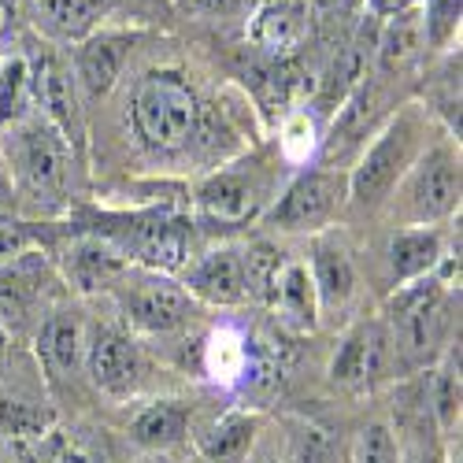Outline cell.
Returning a JSON list of instances; mask_svg holds the SVG:
<instances>
[{"instance_id":"26","label":"cell","mask_w":463,"mask_h":463,"mask_svg":"<svg viewBox=\"0 0 463 463\" xmlns=\"http://www.w3.org/2000/svg\"><path fill=\"white\" fill-rule=\"evenodd\" d=\"M282 252L267 241H256L249 249H241V267H245V289H249V300H260V304H271L275 300V286H279V275H282Z\"/></svg>"},{"instance_id":"39","label":"cell","mask_w":463,"mask_h":463,"mask_svg":"<svg viewBox=\"0 0 463 463\" xmlns=\"http://www.w3.org/2000/svg\"><path fill=\"white\" fill-rule=\"evenodd\" d=\"M0 23H5V0H0Z\"/></svg>"},{"instance_id":"18","label":"cell","mask_w":463,"mask_h":463,"mask_svg":"<svg viewBox=\"0 0 463 463\" xmlns=\"http://www.w3.org/2000/svg\"><path fill=\"white\" fill-rule=\"evenodd\" d=\"M86 356V330L74 312H52L37 330V360L45 364L49 378H67Z\"/></svg>"},{"instance_id":"33","label":"cell","mask_w":463,"mask_h":463,"mask_svg":"<svg viewBox=\"0 0 463 463\" xmlns=\"http://www.w3.org/2000/svg\"><path fill=\"white\" fill-rule=\"evenodd\" d=\"M5 422L12 427V434H19V438H33V434H45L52 419L42 415V411H33V408L12 404V408H5Z\"/></svg>"},{"instance_id":"35","label":"cell","mask_w":463,"mask_h":463,"mask_svg":"<svg viewBox=\"0 0 463 463\" xmlns=\"http://www.w3.org/2000/svg\"><path fill=\"white\" fill-rule=\"evenodd\" d=\"M419 0H367V8L374 19H390V15H401V12H411Z\"/></svg>"},{"instance_id":"24","label":"cell","mask_w":463,"mask_h":463,"mask_svg":"<svg viewBox=\"0 0 463 463\" xmlns=\"http://www.w3.org/2000/svg\"><path fill=\"white\" fill-rule=\"evenodd\" d=\"M33 115V86L26 56L0 60V130H8Z\"/></svg>"},{"instance_id":"12","label":"cell","mask_w":463,"mask_h":463,"mask_svg":"<svg viewBox=\"0 0 463 463\" xmlns=\"http://www.w3.org/2000/svg\"><path fill=\"white\" fill-rule=\"evenodd\" d=\"M182 289L197 300V304H212V307H238L249 300L245 289V267H241V249H212L201 260H193L182 275Z\"/></svg>"},{"instance_id":"21","label":"cell","mask_w":463,"mask_h":463,"mask_svg":"<svg viewBox=\"0 0 463 463\" xmlns=\"http://www.w3.org/2000/svg\"><path fill=\"white\" fill-rule=\"evenodd\" d=\"M271 307H279V312H282L289 323H297V326H304V330L316 326V319H319V300H316L312 275H307V263H300V260L282 263V275H279Z\"/></svg>"},{"instance_id":"28","label":"cell","mask_w":463,"mask_h":463,"mask_svg":"<svg viewBox=\"0 0 463 463\" xmlns=\"http://www.w3.org/2000/svg\"><path fill=\"white\" fill-rule=\"evenodd\" d=\"M430 404L438 415V427L449 434L459 419V345L445 353L441 367L430 378Z\"/></svg>"},{"instance_id":"40","label":"cell","mask_w":463,"mask_h":463,"mask_svg":"<svg viewBox=\"0 0 463 463\" xmlns=\"http://www.w3.org/2000/svg\"><path fill=\"white\" fill-rule=\"evenodd\" d=\"M267 463H286V459H267Z\"/></svg>"},{"instance_id":"9","label":"cell","mask_w":463,"mask_h":463,"mask_svg":"<svg viewBox=\"0 0 463 463\" xmlns=\"http://www.w3.org/2000/svg\"><path fill=\"white\" fill-rule=\"evenodd\" d=\"M86 371L97 390H104L115 401L134 397L145 385V356L137 341L115 326H97L86 337Z\"/></svg>"},{"instance_id":"31","label":"cell","mask_w":463,"mask_h":463,"mask_svg":"<svg viewBox=\"0 0 463 463\" xmlns=\"http://www.w3.org/2000/svg\"><path fill=\"white\" fill-rule=\"evenodd\" d=\"M353 459L356 463H404L401 459V445H397V438L390 434L385 422H371V427L360 430Z\"/></svg>"},{"instance_id":"11","label":"cell","mask_w":463,"mask_h":463,"mask_svg":"<svg viewBox=\"0 0 463 463\" xmlns=\"http://www.w3.org/2000/svg\"><path fill=\"white\" fill-rule=\"evenodd\" d=\"M312 30L307 0H263L249 19V45L267 60H289Z\"/></svg>"},{"instance_id":"17","label":"cell","mask_w":463,"mask_h":463,"mask_svg":"<svg viewBox=\"0 0 463 463\" xmlns=\"http://www.w3.org/2000/svg\"><path fill=\"white\" fill-rule=\"evenodd\" d=\"M441 260H445V245L438 226H404L390 238V271L397 286L434 275Z\"/></svg>"},{"instance_id":"8","label":"cell","mask_w":463,"mask_h":463,"mask_svg":"<svg viewBox=\"0 0 463 463\" xmlns=\"http://www.w3.org/2000/svg\"><path fill=\"white\" fill-rule=\"evenodd\" d=\"M345 197L349 189L334 171H300L267 212V222L279 230H323L341 212Z\"/></svg>"},{"instance_id":"10","label":"cell","mask_w":463,"mask_h":463,"mask_svg":"<svg viewBox=\"0 0 463 463\" xmlns=\"http://www.w3.org/2000/svg\"><path fill=\"white\" fill-rule=\"evenodd\" d=\"M30 63V86H33V104L42 108V119H49L63 137L67 145L82 141V108H79V82H74V71L71 63L45 49L37 52Z\"/></svg>"},{"instance_id":"41","label":"cell","mask_w":463,"mask_h":463,"mask_svg":"<svg viewBox=\"0 0 463 463\" xmlns=\"http://www.w3.org/2000/svg\"><path fill=\"white\" fill-rule=\"evenodd\" d=\"M0 185H5V182H0Z\"/></svg>"},{"instance_id":"34","label":"cell","mask_w":463,"mask_h":463,"mask_svg":"<svg viewBox=\"0 0 463 463\" xmlns=\"http://www.w3.org/2000/svg\"><path fill=\"white\" fill-rule=\"evenodd\" d=\"M26 245L23 238V230L19 226H8V222H0V260H8V256H19Z\"/></svg>"},{"instance_id":"30","label":"cell","mask_w":463,"mask_h":463,"mask_svg":"<svg viewBox=\"0 0 463 463\" xmlns=\"http://www.w3.org/2000/svg\"><path fill=\"white\" fill-rule=\"evenodd\" d=\"M459 15H463V0H422V45L430 49H445L456 30H459Z\"/></svg>"},{"instance_id":"13","label":"cell","mask_w":463,"mask_h":463,"mask_svg":"<svg viewBox=\"0 0 463 463\" xmlns=\"http://www.w3.org/2000/svg\"><path fill=\"white\" fill-rule=\"evenodd\" d=\"M393 337L385 323H360L345 334V341L337 345V356L330 364L334 382L341 385H367L374 378H382L393 364Z\"/></svg>"},{"instance_id":"4","label":"cell","mask_w":463,"mask_h":463,"mask_svg":"<svg viewBox=\"0 0 463 463\" xmlns=\"http://www.w3.org/2000/svg\"><path fill=\"white\" fill-rule=\"evenodd\" d=\"M104 238L127 263H141L145 271H182L189 260V241L193 230L182 215L171 212H141V215H123L119 226L100 230Z\"/></svg>"},{"instance_id":"16","label":"cell","mask_w":463,"mask_h":463,"mask_svg":"<svg viewBox=\"0 0 463 463\" xmlns=\"http://www.w3.org/2000/svg\"><path fill=\"white\" fill-rule=\"evenodd\" d=\"M307 275L316 286V300L319 312H341L345 304L356 293V267L334 238H316L312 241V256H307Z\"/></svg>"},{"instance_id":"38","label":"cell","mask_w":463,"mask_h":463,"mask_svg":"<svg viewBox=\"0 0 463 463\" xmlns=\"http://www.w3.org/2000/svg\"><path fill=\"white\" fill-rule=\"evenodd\" d=\"M415 463H438V456H419Z\"/></svg>"},{"instance_id":"36","label":"cell","mask_w":463,"mask_h":463,"mask_svg":"<svg viewBox=\"0 0 463 463\" xmlns=\"http://www.w3.org/2000/svg\"><path fill=\"white\" fill-rule=\"evenodd\" d=\"M49 463H90L79 449H74V445H60L52 456H49Z\"/></svg>"},{"instance_id":"2","label":"cell","mask_w":463,"mask_h":463,"mask_svg":"<svg viewBox=\"0 0 463 463\" xmlns=\"http://www.w3.org/2000/svg\"><path fill=\"white\" fill-rule=\"evenodd\" d=\"M419 119L415 111H401L385 123L374 141L364 148V156L349 178V201L356 208H378L382 201H390V193L397 189V182L404 178V171L415 164L419 156Z\"/></svg>"},{"instance_id":"20","label":"cell","mask_w":463,"mask_h":463,"mask_svg":"<svg viewBox=\"0 0 463 463\" xmlns=\"http://www.w3.org/2000/svg\"><path fill=\"white\" fill-rule=\"evenodd\" d=\"M260 419L252 411H226L212 430L201 434V452L208 463H245Z\"/></svg>"},{"instance_id":"7","label":"cell","mask_w":463,"mask_h":463,"mask_svg":"<svg viewBox=\"0 0 463 463\" xmlns=\"http://www.w3.org/2000/svg\"><path fill=\"white\" fill-rule=\"evenodd\" d=\"M445 289L438 271L419 279V282H408V286H397V297L390 304V319H393V353H404V360L411 364H422L427 356H434L438 341L445 334Z\"/></svg>"},{"instance_id":"23","label":"cell","mask_w":463,"mask_h":463,"mask_svg":"<svg viewBox=\"0 0 463 463\" xmlns=\"http://www.w3.org/2000/svg\"><path fill=\"white\" fill-rule=\"evenodd\" d=\"M245 86L252 90L260 111L282 115L293 100V67H289V60H267L256 52L245 67Z\"/></svg>"},{"instance_id":"25","label":"cell","mask_w":463,"mask_h":463,"mask_svg":"<svg viewBox=\"0 0 463 463\" xmlns=\"http://www.w3.org/2000/svg\"><path fill=\"white\" fill-rule=\"evenodd\" d=\"M378 49V67L382 71H397V67H404L415 52H419V45H422V26H419V15H411V12H401V15H390V23L382 26V33H378V42H374Z\"/></svg>"},{"instance_id":"15","label":"cell","mask_w":463,"mask_h":463,"mask_svg":"<svg viewBox=\"0 0 463 463\" xmlns=\"http://www.w3.org/2000/svg\"><path fill=\"white\" fill-rule=\"evenodd\" d=\"M130 52V37L127 33H90L74 49V82H79L90 97L111 93L115 79L123 71V60Z\"/></svg>"},{"instance_id":"3","label":"cell","mask_w":463,"mask_h":463,"mask_svg":"<svg viewBox=\"0 0 463 463\" xmlns=\"http://www.w3.org/2000/svg\"><path fill=\"white\" fill-rule=\"evenodd\" d=\"M459 208V156L449 145L419 152L393 193V215L404 226H438Z\"/></svg>"},{"instance_id":"27","label":"cell","mask_w":463,"mask_h":463,"mask_svg":"<svg viewBox=\"0 0 463 463\" xmlns=\"http://www.w3.org/2000/svg\"><path fill=\"white\" fill-rule=\"evenodd\" d=\"M37 8L45 12V19L63 33V37H82L93 33V26L100 23V15L108 12V0H37Z\"/></svg>"},{"instance_id":"22","label":"cell","mask_w":463,"mask_h":463,"mask_svg":"<svg viewBox=\"0 0 463 463\" xmlns=\"http://www.w3.org/2000/svg\"><path fill=\"white\" fill-rule=\"evenodd\" d=\"M189 430V408L182 401H156L148 404L130 427V438L141 449H175Z\"/></svg>"},{"instance_id":"1","label":"cell","mask_w":463,"mask_h":463,"mask_svg":"<svg viewBox=\"0 0 463 463\" xmlns=\"http://www.w3.org/2000/svg\"><path fill=\"white\" fill-rule=\"evenodd\" d=\"M134 137L152 152H178L201 123V104L178 71H148L130 93Z\"/></svg>"},{"instance_id":"32","label":"cell","mask_w":463,"mask_h":463,"mask_svg":"<svg viewBox=\"0 0 463 463\" xmlns=\"http://www.w3.org/2000/svg\"><path fill=\"white\" fill-rule=\"evenodd\" d=\"M282 148H286V156L289 160H307L316 152V127H312V119L307 115H289L286 119V127H282Z\"/></svg>"},{"instance_id":"37","label":"cell","mask_w":463,"mask_h":463,"mask_svg":"<svg viewBox=\"0 0 463 463\" xmlns=\"http://www.w3.org/2000/svg\"><path fill=\"white\" fill-rule=\"evenodd\" d=\"M8 349H12V341H8V326H5V319H0V367H5V360H8Z\"/></svg>"},{"instance_id":"29","label":"cell","mask_w":463,"mask_h":463,"mask_svg":"<svg viewBox=\"0 0 463 463\" xmlns=\"http://www.w3.org/2000/svg\"><path fill=\"white\" fill-rule=\"evenodd\" d=\"M249 360V341H241L234 330H219L208 341V374L222 382H241Z\"/></svg>"},{"instance_id":"19","label":"cell","mask_w":463,"mask_h":463,"mask_svg":"<svg viewBox=\"0 0 463 463\" xmlns=\"http://www.w3.org/2000/svg\"><path fill=\"white\" fill-rule=\"evenodd\" d=\"M127 271H130V263L104 238H82L67 252V275L82 289H111Z\"/></svg>"},{"instance_id":"14","label":"cell","mask_w":463,"mask_h":463,"mask_svg":"<svg viewBox=\"0 0 463 463\" xmlns=\"http://www.w3.org/2000/svg\"><path fill=\"white\" fill-rule=\"evenodd\" d=\"M260 193H263V185L252 175L226 167V171H215L212 178L201 182L197 204L215 222H245L260 212V201H263Z\"/></svg>"},{"instance_id":"5","label":"cell","mask_w":463,"mask_h":463,"mask_svg":"<svg viewBox=\"0 0 463 463\" xmlns=\"http://www.w3.org/2000/svg\"><path fill=\"white\" fill-rule=\"evenodd\" d=\"M5 152H8V164H12L15 178L37 201L63 197L67 171H71V145L49 119L30 115V119L8 127L5 130Z\"/></svg>"},{"instance_id":"6","label":"cell","mask_w":463,"mask_h":463,"mask_svg":"<svg viewBox=\"0 0 463 463\" xmlns=\"http://www.w3.org/2000/svg\"><path fill=\"white\" fill-rule=\"evenodd\" d=\"M111 289L123 319L141 334H175L197 316V300L182 289V282L160 271H127Z\"/></svg>"}]
</instances>
